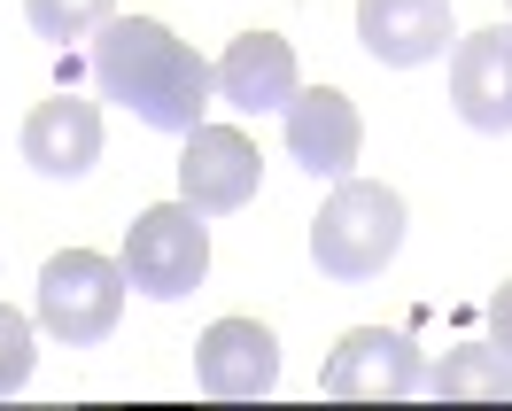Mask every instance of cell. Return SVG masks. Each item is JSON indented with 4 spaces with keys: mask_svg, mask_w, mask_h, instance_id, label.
Listing matches in <instances>:
<instances>
[{
    "mask_svg": "<svg viewBox=\"0 0 512 411\" xmlns=\"http://www.w3.org/2000/svg\"><path fill=\"white\" fill-rule=\"evenodd\" d=\"M419 380H427V365L404 326H350L326 349L319 388L334 404H404V396H419Z\"/></svg>",
    "mask_w": 512,
    "mask_h": 411,
    "instance_id": "5",
    "label": "cell"
},
{
    "mask_svg": "<svg viewBox=\"0 0 512 411\" xmlns=\"http://www.w3.org/2000/svg\"><path fill=\"white\" fill-rule=\"evenodd\" d=\"M24 380H32V318L0 303V396H16Z\"/></svg>",
    "mask_w": 512,
    "mask_h": 411,
    "instance_id": "15",
    "label": "cell"
},
{
    "mask_svg": "<svg viewBox=\"0 0 512 411\" xmlns=\"http://www.w3.org/2000/svg\"><path fill=\"white\" fill-rule=\"evenodd\" d=\"M94 86H101V101L132 109L140 125L187 140L202 125V109L218 101V70L156 16H109L94 32Z\"/></svg>",
    "mask_w": 512,
    "mask_h": 411,
    "instance_id": "1",
    "label": "cell"
},
{
    "mask_svg": "<svg viewBox=\"0 0 512 411\" xmlns=\"http://www.w3.org/2000/svg\"><path fill=\"white\" fill-rule=\"evenodd\" d=\"M117 264H125V280L148 303H179L210 272V225H202L194 202H156V210H140L125 225V256Z\"/></svg>",
    "mask_w": 512,
    "mask_h": 411,
    "instance_id": "3",
    "label": "cell"
},
{
    "mask_svg": "<svg viewBox=\"0 0 512 411\" xmlns=\"http://www.w3.org/2000/svg\"><path fill=\"white\" fill-rule=\"evenodd\" d=\"M194 380H202V396H218V404L272 396V388H280V342H272V326L218 318V326L202 334V349H194Z\"/></svg>",
    "mask_w": 512,
    "mask_h": 411,
    "instance_id": "7",
    "label": "cell"
},
{
    "mask_svg": "<svg viewBox=\"0 0 512 411\" xmlns=\"http://www.w3.org/2000/svg\"><path fill=\"white\" fill-rule=\"evenodd\" d=\"M264 187V156L241 125H194L179 148V202H194L202 218H233L249 210Z\"/></svg>",
    "mask_w": 512,
    "mask_h": 411,
    "instance_id": "6",
    "label": "cell"
},
{
    "mask_svg": "<svg viewBox=\"0 0 512 411\" xmlns=\"http://www.w3.org/2000/svg\"><path fill=\"white\" fill-rule=\"evenodd\" d=\"M404 249V194L396 187H373V179H334L319 225H311V256H319L326 280H381Z\"/></svg>",
    "mask_w": 512,
    "mask_h": 411,
    "instance_id": "2",
    "label": "cell"
},
{
    "mask_svg": "<svg viewBox=\"0 0 512 411\" xmlns=\"http://www.w3.org/2000/svg\"><path fill=\"white\" fill-rule=\"evenodd\" d=\"M117 16V0H24V24L39 39H94Z\"/></svg>",
    "mask_w": 512,
    "mask_h": 411,
    "instance_id": "14",
    "label": "cell"
},
{
    "mask_svg": "<svg viewBox=\"0 0 512 411\" xmlns=\"http://www.w3.org/2000/svg\"><path fill=\"white\" fill-rule=\"evenodd\" d=\"M450 39V0H357V47L388 70L435 63Z\"/></svg>",
    "mask_w": 512,
    "mask_h": 411,
    "instance_id": "10",
    "label": "cell"
},
{
    "mask_svg": "<svg viewBox=\"0 0 512 411\" xmlns=\"http://www.w3.org/2000/svg\"><path fill=\"white\" fill-rule=\"evenodd\" d=\"M125 287H132L125 264H109V256H94V249L47 256V272H39V326L70 349L109 342V326L125 318Z\"/></svg>",
    "mask_w": 512,
    "mask_h": 411,
    "instance_id": "4",
    "label": "cell"
},
{
    "mask_svg": "<svg viewBox=\"0 0 512 411\" xmlns=\"http://www.w3.org/2000/svg\"><path fill=\"white\" fill-rule=\"evenodd\" d=\"M210 70H218V101L241 109V117H264V109L295 101V47L280 32H241Z\"/></svg>",
    "mask_w": 512,
    "mask_h": 411,
    "instance_id": "12",
    "label": "cell"
},
{
    "mask_svg": "<svg viewBox=\"0 0 512 411\" xmlns=\"http://www.w3.org/2000/svg\"><path fill=\"white\" fill-rule=\"evenodd\" d=\"M288 117V156L311 171V179H350L357 148H365V125H357V101L334 94V86H295V101L280 109Z\"/></svg>",
    "mask_w": 512,
    "mask_h": 411,
    "instance_id": "8",
    "label": "cell"
},
{
    "mask_svg": "<svg viewBox=\"0 0 512 411\" xmlns=\"http://www.w3.org/2000/svg\"><path fill=\"white\" fill-rule=\"evenodd\" d=\"M450 109L474 132H512V24L450 39Z\"/></svg>",
    "mask_w": 512,
    "mask_h": 411,
    "instance_id": "9",
    "label": "cell"
},
{
    "mask_svg": "<svg viewBox=\"0 0 512 411\" xmlns=\"http://www.w3.org/2000/svg\"><path fill=\"white\" fill-rule=\"evenodd\" d=\"M435 404H505L512 396V357L497 342H466V349H443V365L419 380Z\"/></svg>",
    "mask_w": 512,
    "mask_h": 411,
    "instance_id": "13",
    "label": "cell"
},
{
    "mask_svg": "<svg viewBox=\"0 0 512 411\" xmlns=\"http://www.w3.org/2000/svg\"><path fill=\"white\" fill-rule=\"evenodd\" d=\"M489 342H497V349L512 357V280L497 287V295H489Z\"/></svg>",
    "mask_w": 512,
    "mask_h": 411,
    "instance_id": "16",
    "label": "cell"
},
{
    "mask_svg": "<svg viewBox=\"0 0 512 411\" xmlns=\"http://www.w3.org/2000/svg\"><path fill=\"white\" fill-rule=\"evenodd\" d=\"M24 163H32L39 179H86L101 163V109L94 101H70V94H55V101H39L32 117H24Z\"/></svg>",
    "mask_w": 512,
    "mask_h": 411,
    "instance_id": "11",
    "label": "cell"
}]
</instances>
